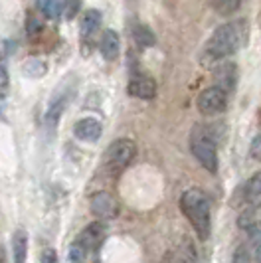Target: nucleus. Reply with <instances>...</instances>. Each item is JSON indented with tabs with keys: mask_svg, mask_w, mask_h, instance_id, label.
<instances>
[{
	"mask_svg": "<svg viewBox=\"0 0 261 263\" xmlns=\"http://www.w3.org/2000/svg\"><path fill=\"white\" fill-rule=\"evenodd\" d=\"M246 40H248V22L246 20H234V22L218 26L204 48L202 64L210 66L212 62H220L223 58L232 55L246 44Z\"/></svg>",
	"mask_w": 261,
	"mask_h": 263,
	"instance_id": "nucleus-1",
	"label": "nucleus"
},
{
	"mask_svg": "<svg viewBox=\"0 0 261 263\" xmlns=\"http://www.w3.org/2000/svg\"><path fill=\"white\" fill-rule=\"evenodd\" d=\"M180 210L190 220V224H192V228L196 230L198 236L202 237V239L210 237V232H212L210 200L202 190H198V188L186 190L180 196Z\"/></svg>",
	"mask_w": 261,
	"mask_h": 263,
	"instance_id": "nucleus-2",
	"label": "nucleus"
},
{
	"mask_svg": "<svg viewBox=\"0 0 261 263\" xmlns=\"http://www.w3.org/2000/svg\"><path fill=\"white\" fill-rule=\"evenodd\" d=\"M192 155L196 157V160L206 168L208 172L218 171V151H216V143H214V137L210 135L204 127L202 129H196L192 133Z\"/></svg>",
	"mask_w": 261,
	"mask_h": 263,
	"instance_id": "nucleus-3",
	"label": "nucleus"
},
{
	"mask_svg": "<svg viewBox=\"0 0 261 263\" xmlns=\"http://www.w3.org/2000/svg\"><path fill=\"white\" fill-rule=\"evenodd\" d=\"M135 155H137V146H135L133 141H129V139H117L115 143H111L109 148L105 151L103 162L109 171L117 174V172L125 171L129 166L130 162H133V158H135Z\"/></svg>",
	"mask_w": 261,
	"mask_h": 263,
	"instance_id": "nucleus-4",
	"label": "nucleus"
},
{
	"mask_svg": "<svg viewBox=\"0 0 261 263\" xmlns=\"http://www.w3.org/2000/svg\"><path fill=\"white\" fill-rule=\"evenodd\" d=\"M196 105L204 115H218L228 107V91H223L220 85H212L198 95Z\"/></svg>",
	"mask_w": 261,
	"mask_h": 263,
	"instance_id": "nucleus-5",
	"label": "nucleus"
},
{
	"mask_svg": "<svg viewBox=\"0 0 261 263\" xmlns=\"http://www.w3.org/2000/svg\"><path fill=\"white\" fill-rule=\"evenodd\" d=\"M89 210L99 220H115L121 212L119 200L111 192H97L89 202Z\"/></svg>",
	"mask_w": 261,
	"mask_h": 263,
	"instance_id": "nucleus-6",
	"label": "nucleus"
},
{
	"mask_svg": "<svg viewBox=\"0 0 261 263\" xmlns=\"http://www.w3.org/2000/svg\"><path fill=\"white\" fill-rule=\"evenodd\" d=\"M105 237H107V228H105V224L93 222V224H89L87 228H83V232H81L78 236V239H76V243L81 246L87 253H93V251H97L101 248Z\"/></svg>",
	"mask_w": 261,
	"mask_h": 263,
	"instance_id": "nucleus-7",
	"label": "nucleus"
},
{
	"mask_svg": "<svg viewBox=\"0 0 261 263\" xmlns=\"http://www.w3.org/2000/svg\"><path fill=\"white\" fill-rule=\"evenodd\" d=\"M103 133V127L97 119L93 117H85L79 119L73 127V135L78 137L79 141H85V143H95Z\"/></svg>",
	"mask_w": 261,
	"mask_h": 263,
	"instance_id": "nucleus-8",
	"label": "nucleus"
},
{
	"mask_svg": "<svg viewBox=\"0 0 261 263\" xmlns=\"http://www.w3.org/2000/svg\"><path fill=\"white\" fill-rule=\"evenodd\" d=\"M214 78H216V85H220L223 91H234L237 83V67L232 62H222L214 69Z\"/></svg>",
	"mask_w": 261,
	"mask_h": 263,
	"instance_id": "nucleus-9",
	"label": "nucleus"
},
{
	"mask_svg": "<svg viewBox=\"0 0 261 263\" xmlns=\"http://www.w3.org/2000/svg\"><path fill=\"white\" fill-rule=\"evenodd\" d=\"M69 91H60L58 95H53L52 101H50V105L46 109V115H44V123L48 125V127H55L58 125V121L62 117V113H64L65 105L69 103Z\"/></svg>",
	"mask_w": 261,
	"mask_h": 263,
	"instance_id": "nucleus-10",
	"label": "nucleus"
},
{
	"mask_svg": "<svg viewBox=\"0 0 261 263\" xmlns=\"http://www.w3.org/2000/svg\"><path fill=\"white\" fill-rule=\"evenodd\" d=\"M99 50H101L107 62L117 60L119 52H121V40H119V34L115 30H105L103 36H101V42H99Z\"/></svg>",
	"mask_w": 261,
	"mask_h": 263,
	"instance_id": "nucleus-11",
	"label": "nucleus"
},
{
	"mask_svg": "<svg viewBox=\"0 0 261 263\" xmlns=\"http://www.w3.org/2000/svg\"><path fill=\"white\" fill-rule=\"evenodd\" d=\"M127 91L129 95L139 97V99H153L157 95V83L151 78H135L130 79Z\"/></svg>",
	"mask_w": 261,
	"mask_h": 263,
	"instance_id": "nucleus-12",
	"label": "nucleus"
},
{
	"mask_svg": "<svg viewBox=\"0 0 261 263\" xmlns=\"http://www.w3.org/2000/svg\"><path fill=\"white\" fill-rule=\"evenodd\" d=\"M101 26V12L99 10H87L81 16V36L89 38Z\"/></svg>",
	"mask_w": 261,
	"mask_h": 263,
	"instance_id": "nucleus-13",
	"label": "nucleus"
},
{
	"mask_svg": "<svg viewBox=\"0 0 261 263\" xmlns=\"http://www.w3.org/2000/svg\"><path fill=\"white\" fill-rule=\"evenodd\" d=\"M26 251H28V236L24 230H16L12 234V253L14 261L24 263L26 261Z\"/></svg>",
	"mask_w": 261,
	"mask_h": 263,
	"instance_id": "nucleus-14",
	"label": "nucleus"
},
{
	"mask_svg": "<svg viewBox=\"0 0 261 263\" xmlns=\"http://www.w3.org/2000/svg\"><path fill=\"white\" fill-rule=\"evenodd\" d=\"M133 38H135V42L141 48H151V46L157 44V36L153 34V30L146 26V24H141V22H137L133 26Z\"/></svg>",
	"mask_w": 261,
	"mask_h": 263,
	"instance_id": "nucleus-15",
	"label": "nucleus"
},
{
	"mask_svg": "<svg viewBox=\"0 0 261 263\" xmlns=\"http://www.w3.org/2000/svg\"><path fill=\"white\" fill-rule=\"evenodd\" d=\"M244 194H246V200L251 206H261V172L249 178Z\"/></svg>",
	"mask_w": 261,
	"mask_h": 263,
	"instance_id": "nucleus-16",
	"label": "nucleus"
},
{
	"mask_svg": "<svg viewBox=\"0 0 261 263\" xmlns=\"http://www.w3.org/2000/svg\"><path fill=\"white\" fill-rule=\"evenodd\" d=\"M46 71H48V64L38 60V58H30V60L24 62V66H22V73H24L26 78H32V79L44 78Z\"/></svg>",
	"mask_w": 261,
	"mask_h": 263,
	"instance_id": "nucleus-17",
	"label": "nucleus"
},
{
	"mask_svg": "<svg viewBox=\"0 0 261 263\" xmlns=\"http://www.w3.org/2000/svg\"><path fill=\"white\" fill-rule=\"evenodd\" d=\"M36 6L46 18H55L62 12V0H36Z\"/></svg>",
	"mask_w": 261,
	"mask_h": 263,
	"instance_id": "nucleus-18",
	"label": "nucleus"
},
{
	"mask_svg": "<svg viewBox=\"0 0 261 263\" xmlns=\"http://www.w3.org/2000/svg\"><path fill=\"white\" fill-rule=\"evenodd\" d=\"M244 0H214V8L220 14H234L239 6H241Z\"/></svg>",
	"mask_w": 261,
	"mask_h": 263,
	"instance_id": "nucleus-19",
	"label": "nucleus"
},
{
	"mask_svg": "<svg viewBox=\"0 0 261 263\" xmlns=\"http://www.w3.org/2000/svg\"><path fill=\"white\" fill-rule=\"evenodd\" d=\"M81 8V0H62V12L67 20H73Z\"/></svg>",
	"mask_w": 261,
	"mask_h": 263,
	"instance_id": "nucleus-20",
	"label": "nucleus"
},
{
	"mask_svg": "<svg viewBox=\"0 0 261 263\" xmlns=\"http://www.w3.org/2000/svg\"><path fill=\"white\" fill-rule=\"evenodd\" d=\"M26 28H28V36L34 38V36H38L40 32H42V22H40L34 14H30L26 20Z\"/></svg>",
	"mask_w": 261,
	"mask_h": 263,
	"instance_id": "nucleus-21",
	"label": "nucleus"
},
{
	"mask_svg": "<svg viewBox=\"0 0 261 263\" xmlns=\"http://www.w3.org/2000/svg\"><path fill=\"white\" fill-rule=\"evenodd\" d=\"M10 89V78H8V71L0 66V97H6Z\"/></svg>",
	"mask_w": 261,
	"mask_h": 263,
	"instance_id": "nucleus-22",
	"label": "nucleus"
},
{
	"mask_svg": "<svg viewBox=\"0 0 261 263\" xmlns=\"http://www.w3.org/2000/svg\"><path fill=\"white\" fill-rule=\"evenodd\" d=\"M85 257H87V251L78 243H73L71 250H69V261H83Z\"/></svg>",
	"mask_w": 261,
	"mask_h": 263,
	"instance_id": "nucleus-23",
	"label": "nucleus"
},
{
	"mask_svg": "<svg viewBox=\"0 0 261 263\" xmlns=\"http://www.w3.org/2000/svg\"><path fill=\"white\" fill-rule=\"evenodd\" d=\"M249 155H251V158H255V160H261V135H257V137L251 141Z\"/></svg>",
	"mask_w": 261,
	"mask_h": 263,
	"instance_id": "nucleus-24",
	"label": "nucleus"
},
{
	"mask_svg": "<svg viewBox=\"0 0 261 263\" xmlns=\"http://www.w3.org/2000/svg\"><path fill=\"white\" fill-rule=\"evenodd\" d=\"M40 261H42V263H55V261H58V257H55V251H53V250L44 251V255L40 257Z\"/></svg>",
	"mask_w": 261,
	"mask_h": 263,
	"instance_id": "nucleus-25",
	"label": "nucleus"
},
{
	"mask_svg": "<svg viewBox=\"0 0 261 263\" xmlns=\"http://www.w3.org/2000/svg\"><path fill=\"white\" fill-rule=\"evenodd\" d=\"M253 259L261 261V239H257V243L253 246Z\"/></svg>",
	"mask_w": 261,
	"mask_h": 263,
	"instance_id": "nucleus-26",
	"label": "nucleus"
},
{
	"mask_svg": "<svg viewBox=\"0 0 261 263\" xmlns=\"http://www.w3.org/2000/svg\"><path fill=\"white\" fill-rule=\"evenodd\" d=\"M0 259H2V253H0Z\"/></svg>",
	"mask_w": 261,
	"mask_h": 263,
	"instance_id": "nucleus-27",
	"label": "nucleus"
}]
</instances>
